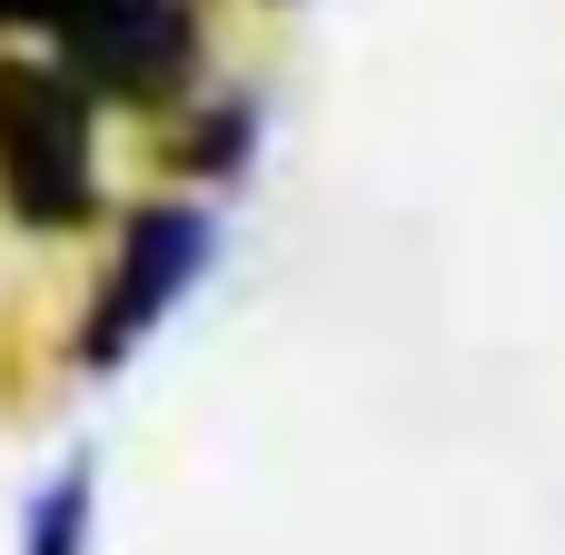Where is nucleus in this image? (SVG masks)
I'll return each instance as SVG.
<instances>
[{
	"mask_svg": "<svg viewBox=\"0 0 565 555\" xmlns=\"http://www.w3.org/2000/svg\"><path fill=\"white\" fill-rule=\"evenodd\" d=\"M218 248H228V218H218L209 199H179V189L129 199V209L109 218L99 268H89V298H79V328H70V377H119V367L209 288Z\"/></svg>",
	"mask_w": 565,
	"mask_h": 555,
	"instance_id": "nucleus-1",
	"label": "nucleus"
},
{
	"mask_svg": "<svg viewBox=\"0 0 565 555\" xmlns=\"http://www.w3.org/2000/svg\"><path fill=\"white\" fill-rule=\"evenodd\" d=\"M0 218L30 238L99 228V109L50 50H0Z\"/></svg>",
	"mask_w": 565,
	"mask_h": 555,
	"instance_id": "nucleus-2",
	"label": "nucleus"
},
{
	"mask_svg": "<svg viewBox=\"0 0 565 555\" xmlns=\"http://www.w3.org/2000/svg\"><path fill=\"white\" fill-rule=\"evenodd\" d=\"M40 50L79 79L99 119H169L189 89H209V0H79L40 30Z\"/></svg>",
	"mask_w": 565,
	"mask_h": 555,
	"instance_id": "nucleus-3",
	"label": "nucleus"
},
{
	"mask_svg": "<svg viewBox=\"0 0 565 555\" xmlns=\"http://www.w3.org/2000/svg\"><path fill=\"white\" fill-rule=\"evenodd\" d=\"M258 129H268V109H258V89H238V79H209V89H189L169 119H159V139H149V159H159V179H179V199H228L248 169H258Z\"/></svg>",
	"mask_w": 565,
	"mask_h": 555,
	"instance_id": "nucleus-4",
	"label": "nucleus"
},
{
	"mask_svg": "<svg viewBox=\"0 0 565 555\" xmlns=\"http://www.w3.org/2000/svg\"><path fill=\"white\" fill-rule=\"evenodd\" d=\"M10 555H99V457L89 447H60V467L20 497Z\"/></svg>",
	"mask_w": 565,
	"mask_h": 555,
	"instance_id": "nucleus-5",
	"label": "nucleus"
},
{
	"mask_svg": "<svg viewBox=\"0 0 565 555\" xmlns=\"http://www.w3.org/2000/svg\"><path fill=\"white\" fill-rule=\"evenodd\" d=\"M60 10H79V0H0V40H10V30H50Z\"/></svg>",
	"mask_w": 565,
	"mask_h": 555,
	"instance_id": "nucleus-6",
	"label": "nucleus"
},
{
	"mask_svg": "<svg viewBox=\"0 0 565 555\" xmlns=\"http://www.w3.org/2000/svg\"><path fill=\"white\" fill-rule=\"evenodd\" d=\"M268 10H288V0H268Z\"/></svg>",
	"mask_w": 565,
	"mask_h": 555,
	"instance_id": "nucleus-7",
	"label": "nucleus"
}]
</instances>
